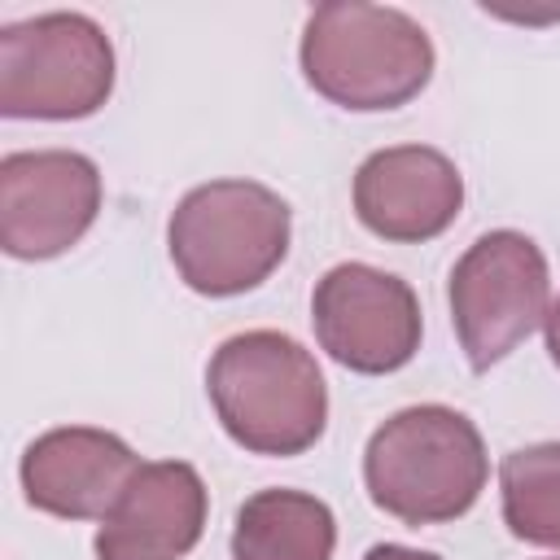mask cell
<instances>
[{"instance_id": "3957f363", "label": "cell", "mask_w": 560, "mask_h": 560, "mask_svg": "<svg viewBox=\"0 0 560 560\" xmlns=\"http://www.w3.org/2000/svg\"><path fill=\"white\" fill-rule=\"evenodd\" d=\"M236 560H328L332 516L319 499L267 490L236 516Z\"/></svg>"}, {"instance_id": "7a4b0ae2", "label": "cell", "mask_w": 560, "mask_h": 560, "mask_svg": "<svg viewBox=\"0 0 560 560\" xmlns=\"http://www.w3.org/2000/svg\"><path fill=\"white\" fill-rule=\"evenodd\" d=\"M490 254H494V280H499L494 289L481 280V271L468 258L451 276V302H455V315H459V332H468L494 302V306H508L521 337H529V328L542 319V302H547L542 254L534 249V241H525L516 232H494Z\"/></svg>"}, {"instance_id": "6da1fadb", "label": "cell", "mask_w": 560, "mask_h": 560, "mask_svg": "<svg viewBox=\"0 0 560 560\" xmlns=\"http://www.w3.org/2000/svg\"><path fill=\"white\" fill-rule=\"evenodd\" d=\"M481 477H486L481 438L459 442L442 459H416V451L385 424L368 446V490L376 508L411 525L468 512L481 490Z\"/></svg>"}]
</instances>
